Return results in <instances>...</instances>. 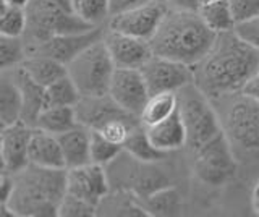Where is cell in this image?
<instances>
[{
	"mask_svg": "<svg viewBox=\"0 0 259 217\" xmlns=\"http://www.w3.org/2000/svg\"><path fill=\"white\" fill-rule=\"evenodd\" d=\"M191 68L194 84L207 98L232 96L259 73V49L235 31H225L215 36L209 52Z\"/></svg>",
	"mask_w": 259,
	"mask_h": 217,
	"instance_id": "obj_1",
	"label": "cell"
},
{
	"mask_svg": "<svg viewBox=\"0 0 259 217\" xmlns=\"http://www.w3.org/2000/svg\"><path fill=\"white\" fill-rule=\"evenodd\" d=\"M215 36L198 12L167 9L149 46L154 55L193 67L209 52Z\"/></svg>",
	"mask_w": 259,
	"mask_h": 217,
	"instance_id": "obj_2",
	"label": "cell"
},
{
	"mask_svg": "<svg viewBox=\"0 0 259 217\" xmlns=\"http://www.w3.org/2000/svg\"><path fill=\"white\" fill-rule=\"evenodd\" d=\"M67 191V168L28 164L13 173L8 209L21 217H55Z\"/></svg>",
	"mask_w": 259,
	"mask_h": 217,
	"instance_id": "obj_3",
	"label": "cell"
},
{
	"mask_svg": "<svg viewBox=\"0 0 259 217\" xmlns=\"http://www.w3.org/2000/svg\"><path fill=\"white\" fill-rule=\"evenodd\" d=\"M113 71H115V65L102 39L86 47L70 63H67V73L76 84L81 98L109 94Z\"/></svg>",
	"mask_w": 259,
	"mask_h": 217,
	"instance_id": "obj_4",
	"label": "cell"
},
{
	"mask_svg": "<svg viewBox=\"0 0 259 217\" xmlns=\"http://www.w3.org/2000/svg\"><path fill=\"white\" fill-rule=\"evenodd\" d=\"M177 109L186 130V144L191 149L199 148L202 143L222 132L212 104L194 81L177 91Z\"/></svg>",
	"mask_w": 259,
	"mask_h": 217,
	"instance_id": "obj_5",
	"label": "cell"
},
{
	"mask_svg": "<svg viewBox=\"0 0 259 217\" xmlns=\"http://www.w3.org/2000/svg\"><path fill=\"white\" fill-rule=\"evenodd\" d=\"M24 13H26V31H29L36 44L55 34L84 33L96 26L54 0H29L24 7Z\"/></svg>",
	"mask_w": 259,
	"mask_h": 217,
	"instance_id": "obj_6",
	"label": "cell"
},
{
	"mask_svg": "<svg viewBox=\"0 0 259 217\" xmlns=\"http://www.w3.org/2000/svg\"><path fill=\"white\" fill-rule=\"evenodd\" d=\"M193 152L194 175L209 187H222L237 173V160L232 151V143L224 130L202 143L199 148L193 149Z\"/></svg>",
	"mask_w": 259,
	"mask_h": 217,
	"instance_id": "obj_7",
	"label": "cell"
},
{
	"mask_svg": "<svg viewBox=\"0 0 259 217\" xmlns=\"http://www.w3.org/2000/svg\"><path fill=\"white\" fill-rule=\"evenodd\" d=\"M229 107L225 110V122L222 130L230 143L246 149H259V104L248 96L232 94Z\"/></svg>",
	"mask_w": 259,
	"mask_h": 217,
	"instance_id": "obj_8",
	"label": "cell"
},
{
	"mask_svg": "<svg viewBox=\"0 0 259 217\" xmlns=\"http://www.w3.org/2000/svg\"><path fill=\"white\" fill-rule=\"evenodd\" d=\"M149 94L177 93L183 86L194 81L193 68L185 63L152 55L140 68Z\"/></svg>",
	"mask_w": 259,
	"mask_h": 217,
	"instance_id": "obj_9",
	"label": "cell"
},
{
	"mask_svg": "<svg viewBox=\"0 0 259 217\" xmlns=\"http://www.w3.org/2000/svg\"><path fill=\"white\" fill-rule=\"evenodd\" d=\"M167 12V5L162 2L149 0L143 5H138L132 10L110 17L109 29L118 31L138 39H144L149 42L156 29L159 28L162 18Z\"/></svg>",
	"mask_w": 259,
	"mask_h": 217,
	"instance_id": "obj_10",
	"label": "cell"
},
{
	"mask_svg": "<svg viewBox=\"0 0 259 217\" xmlns=\"http://www.w3.org/2000/svg\"><path fill=\"white\" fill-rule=\"evenodd\" d=\"M109 96L128 114L140 117L151 94L138 68H115L109 86Z\"/></svg>",
	"mask_w": 259,
	"mask_h": 217,
	"instance_id": "obj_11",
	"label": "cell"
},
{
	"mask_svg": "<svg viewBox=\"0 0 259 217\" xmlns=\"http://www.w3.org/2000/svg\"><path fill=\"white\" fill-rule=\"evenodd\" d=\"M105 31L101 26H94L84 33H73V34H55L46 39L42 42H37L31 47L29 54H39L51 57L57 62L63 63L67 67L79 52H83L86 47L101 41Z\"/></svg>",
	"mask_w": 259,
	"mask_h": 217,
	"instance_id": "obj_12",
	"label": "cell"
},
{
	"mask_svg": "<svg viewBox=\"0 0 259 217\" xmlns=\"http://www.w3.org/2000/svg\"><path fill=\"white\" fill-rule=\"evenodd\" d=\"M110 191V182L104 165L84 164L67 168V193L97 207Z\"/></svg>",
	"mask_w": 259,
	"mask_h": 217,
	"instance_id": "obj_13",
	"label": "cell"
},
{
	"mask_svg": "<svg viewBox=\"0 0 259 217\" xmlns=\"http://www.w3.org/2000/svg\"><path fill=\"white\" fill-rule=\"evenodd\" d=\"M102 41L107 47L115 68L140 70L154 55L148 41L118 33V31H105Z\"/></svg>",
	"mask_w": 259,
	"mask_h": 217,
	"instance_id": "obj_14",
	"label": "cell"
},
{
	"mask_svg": "<svg viewBox=\"0 0 259 217\" xmlns=\"http://www.w3.org/2000/svg\"><path fill=\"white\" fill-rule=\"evenodd\" d=\"M32 130L34 128L21 122V120H16V122L5 126L2 138H0V154L4 159L5 173L13 175L29 164L28 148Z\"/></svg>",
	"mask_w": 259,
	"mask_h": 217,
	"instance_id": "obj_15",
	"label": "cell"
},
{
	"mask_svg": "<svg viewBox=\"0 0 259 217\" xmlns=\"http://www.w3.org/2000/svg\"><path fill=\"white\" fill-rule=\"evenodd\" d=\"M75 114L78 123L88 126L89 130H97L113 118L133 115L121 109L109 94L96 96V98H81L75 106Z\"/></svg>",
	"mask_w": 259,
	"mask_h": 217,
	"instance_id": "obj_16",
	"label": "cell"
},
{
	"mask_svg": "<svg viewBox=\"0 0 259 217\" xmlns=\"http://www.w3.org/2000/svg\"><path fill=\"white\" fill-rule=\"evenodd\" d=\"M15 83L20 91V120L34 128L39 114L44 109V86L37 84L21 65H18L15 73Z\"/></svg>",
	"mask_w": 259,
	"mask_h": 217,
	"instance_id": "obj_17",
	"label": "cell"
},
{
	"mask_svg": "<svg viewBox=\"0 0 259 217\" xmlns=\"http://www.w3.org/2000/svg\"><path fill=\"white\" fill-rule=\"evenodd\" d=\"M29 164L46 168H65V160L59 138L52 133H47L34 128L28 148Z\"/></svg>",
	"mask_w": 259,
	"mask_h": 217,
	"instance_id": "obj_18",
	"label": "cell"
},
{
	"mask_svg": "<svg viewBox=\"0 0 259 217\" xmlns=\"http://www.w3.org/2000/svg\"><path fill=\"white\" fill-rule=\"evenodd\" d=\"M144 128L152 146L162 152H170L186 146V130L178 109L162 122Z\"/></svg>",
	"mask_w": 259,
	"mask_h": 217,
	"instance_id": "obj_19",
	"label": "cell"
},
{
	"mask_svg": "<svg viewBox=\"0 0 259 217\" xmlns=\"http://www.w3.org/2000/svg\"><path fill=\"white\" fill-rule=\"evenodd\" d=\"M89 136H91V130L84 125H76L71 130L57 136L62 148L65 168L79 167L91 162V157H89Z\"/></svg>",
	"mask_w": 259,
	"mask_h": 217,
	"instance_id": "obj_20",
	"label": "cell"
},
{
	"mask_svg": "<svg viewBox=\"0 0 259 217\" xmlns=\"http://www.w3.org/2000/svg\"><path fill=\"white\" fill-rule=\"evenodd\" d=\"M97 215H149L143 201L130 190H118L115 193H107L96 207Z\"/></svg>",
	"mask_w": 259,
	"mask_h": 217,
	"instance_id": "obj_21",
	"label": "cell"
},
{
	"mask_svg": "<svg viewBox=\"0 0 259 217\" xmlns=\"http://www.w3.org/2000/svg\"><path fill=\"white\" fill-rule=\"evenodd\" d=\"M20 65L37 84L44 88L67 75V67L63 63L39 54H29Z\"/></svg>",
	"mask_w": 259,
	"mask_h": 217,
	"instance_id": "obj_22",
	"label": "cell"
},
{
	"mask_svg": "<svg viewBox=\"0 0 259 217\" xmlns=\"http://www.w3.org/2000/svg\"><path fill=\"white\" fill-rule=\"evenodd\" d=\"M76 125L79 123L75 114V107H46L39 114L34 128L59 136Z\"/></svg>",
	"mask_w": 259,
	"mask_h": 217,
	"instance_id": "obj_23",
	"label": "cell"
},
{
	"mask_svg": "<svg viewBox=\"0 0 259 217\" xmlns=\"http://www.w3.org/2000/svg\"><path fill=\"white\" fill-rule=\"evenodd\" d=\"M123 151L133 159L140 160V162H148V164H154L167 156V152H162L157 148L152 146L148 135H146V128L143 123L135 126L133 130L130 132L126 141L123 143Z\"/></svg>",
	"mask_w": 259,
	"mask_h": 217,
	"instance_id": "obj_24",
	"label": "cell"
},
{
	"mask_svg": "<svg viewBox=\"0 0 259 217\" xmlns=\"http://www.w3.org/2000/svg\"><path fill=\"white\" fill-rule=\"evenodd\" d=\"M81 94L68 73L44 88V109L46 107H75Z\"/></svg>",
	"mask_w": 259,
	"mask_h": 217,
	"instance_id": "obj_25",
	"label": "cell"
},
{
	"mask_svg": "<svg viewBox=\"0 0 259 217\" xmlns=\"http://www.w3.org/2000/svg\"><path fill=\"white\" fill-rule=\"evenodd\" d=\"M175 110H177V93L151 94L143 112L140 114V120L144 126H151L165 120Z\"/></svg>",
	"mask_w": 259,
	"mask_h": 217,
	"instance_id": "obj_26",
	"label": "cell"
},
{
	"mask_svg": "<svg viewBox=\"0 0 259 217\" xmlns=\"http://www.w3.org/2000/svg\"><path fill=\"white\" fill-rule=\"evenodd\" d=\"M198 13L201 15L202 21L206 23L209 29H212L215 34L225 33V31H233L235 21L232 18L230 7L227 0H214L199 5Z\"/></svg>",
	"mask_w": 259,
	"mask_h": 217,
	"instance_id": "obj_27",
	"label": "cell"
},
{
	"mask_svg": "<svg viewBox=\"0 0 259 217\" xmlns=\"http://www.w3.org/2000/svg\"><path fill=\"white\" fill-rule=\"evenodd\" d=\"M144 207L149 215H175L180 211V196L170 185L144 198Z\"/></svg>",
	"mask_w": 259,
	"mask_h": 217,
	"instance_id": "obj_28",
	"label": "cell"
},
{
	"mask_svg": "<svg viewBox=\"0 0 259 217\" xmlns=\"http://www.w3.org/2000/svg\"><path fill=\"white\" fill-rule=\"evenodd\" d=\"M20 91L15 81L0 76V120L10 125L20 120Z\"/></svg>",
	"mask_w": 259,
	"mask_h": 217,
	"instance_id": "obj_29",
	"label": "cell"
},
{
	"mask_svg": "<svg viewBox=\"0 0 259 217\" xmlns=\"http://www.w3.org/2000/svg\"><path fill=\"white\" fill-rule=\"evenodd\" d=\"M121 152H123L121 146L107 141L99 132L91 130V136H89V157H91L93 164H99L105 167L112 164Z\"/></svg>",
	"mask_w": 259,
	"mask_h": 217,
	"instance_id": "obj_30",
	"label": "cell"
},
{
	"mask_svg": "<svg viewBox=\"0 0 259 217\" xmlns=\"http://www.w3.org/2000/svg\"><path fill=\"white\" fill-rule=\"evenodd\" d=\"M70 2L71 10L91 25L97 26L105 17H109L107 0H70Z\"/></svg>",
	"mask_w": 259,
	"mask_h": 217,
	"instance_id": "obj_31",
	"label": "cell"
},
{
	"mask_svg": "<svg viewBox=\"0 0 259 217\" xmlns=\"http://www.w3.org/2000/svg\"><path fill=\"white\" fill-rule=\"evenodd\" d=\"M24 60V51L20 37L0 34V71L18 67Z\"/></svg>",
	"mask_w": 259,
	"mask_h": 217,
	"instance_id": "obj_32",
	"label": "cell"
},
{
	"mask_svg": "<svg viewBox=\"0 0 259 217\" xmlns=\"http://www.w3.org/2000/svg\"><path fill=\"white\" fill-rule=\"evenodd\" d=\"M57 215L59 217H93L97 214H96V206L89 204L86 201L65 191V195L59 204Z\"/></svg>",
	"mask_w": 259,
	"mask_h": 217,
	"instance_id": "obj_33",
	"label": "cell"
},
{
	"mask_svg": "<svg viewBox=\"0 0 259 217\" xmlns=\"http://www.w3.org/2000/svg\"><path fill=\"white\" fill-rule=\"evenodd\" d=\"M26 31V13L21 7H10L2 18H0V34L20 37Z\"/></svg>",
	"mask_w": 259,
	"mask_h": 217,
	"instance_id": "obj_34",
	"label": "cell"
},
{
	"mask_svg": "<svg viewBox=\"0 0 259 217\" xmlns=\"http://www.w3.org/2000/svg\"><path fill=\"white\" fill-rule=\"evenodd\" d=\"M235 26L251 20L259 13V0H227Z\"/></svg>",
	"mask_w": 259,
	"mask_h": 217,
	"instance_id": "obj_35",
	"label": "cell"
},
{
	"mask_svg": "<svg viewBox=\"0 0 259 217\" xmlns=\"http://www.w3.org/2000/svg\"><path fill=\"white\" fill-rule=\"evenodd\" d=\"M233 31L245 42H248L249 46H253V47H256V49H259V13L251 20L237 25L233 28Z\"/></svg>",
	"mask_w": 259,
	"mask_h": 217,
	"instance_id": "obj_36",
	"label": "cell"
},
{
	"mask_svg": "<svg viewBox=\"0 0 259 217\" xmlns=\"http://www.w3.org/2000/svg\"><path fill=\"white\" fill-rule=\"evenodd\" d=\"M149 0H107V9H109V17L113 15L123 13L126 10H132L138 5H143Z\"/></svg>",
	"mask_w": 259,
	"mask_h": 217,
	"instance_id": "obj_37",
	"label": "cell"
},
{
	"mask_svg": "<svg viewBox=\"0 0 259 217\" xmlns=\"http://www.w3.org/2000/svg\"><path fill=\"white\" fill-rule=\"evenodd\" d=\"M167 9L183 10V12H198L199 0H165Z\"/></svg>",
	"mask_w": 259,
	"mask_h": 217,
	"instance_id": "obj_38",
	"label": "cell"
},
{
	"mask_svg": "<svg viewBox=\"0 0 259 217\" xmlns=\"http://www.w3.org/2000/svg\"><path fill=\"white\" fill-rule=\"evenodd\" d=\"M240 93L248 96V98H251L256 104H259V73L251 78L249 81L243 86V90Z\"/></svg>",
	"mask_w": 259,
	"mask_h": 217,
	"instance_id": "obj_39",
	"label": "cell"
},
{
	"mask_svg": "<svg viewBox=\"0 0 259 217\" xmlns=\"http://www.w3.org/2000/svg\"><path fill=\"white\" fill-rule=\"evenodd\" d=\"M12 190V179L8 173H0V203H7Z\"/></svg>",
	"mask_w": 259,
	"mask_h": 217,
	"instance_id": "obj_40",
	"label": "cell"
},
{
	"mask_svg": "<svg viewBox=\"0 0 259 217\" xmlns=\"http://www.w3.org/2000/svg\"><path fill=\"white\" fill-rule=\"evenodd\" d=\"M251 206H253V211L259 215V180L253 187V191H251Z\"/></svg>",
	"mask_w": 259,
	"mask_h": 217,
	"instance_id": "obj_41",
	"label": "cell"
},
{
	"mask_svg": "<svg viewBox=\"0 0 259 217\" xmlns=\"http://www.w3.org/2000/svg\"><path fill=\"white\" fill-rule=\"evenodd\" d=\"M7 2L10 7H21V9H24L29 0H7Z\"/></svg>",
	"mask_w": 259,
	"mask_h": 217,
	"instance_id": "obj_42",
	"label": "cell"
},
{
	"mask_svg": "<svg viewBox=\"0 0 259 217\" xmlns=\"http://www.w3.org/2000/svg\"><path fill=\"white\" fill-rule=\"evenodd\" d=\"M8 10H10V5H8L7 0H0V18H2Z\"/></svg>",
	"mask_w": 259,
	"mask_h": 217,
	"instance_id": "obj_43",
	"label": "cell"
},
{
	"mask_svg": "<svg viewBox=\"0 0 259 217\" xmlns=\"http://www.w3.org/2000/svg\"><path fill=\"white\" fill-rule=\"evenodd\" d=\"M5 126H7V123L4 122V120H0V138H2V133L5 130Z\"/></svg>",
	"mask_w": 259,
	"mask_h": 217,
	"instance_id": "obj_44",
	"label": "cell"
},
{
	"mask_svg": "<svg viewBox=\"0 0 259 217\" xmlns=\"http://www.w3.org/2000/svg\"><path fill=\"white\" fill-rule=\"evenodd\" d=\"M0 173H5V165H4V159H2V154H0Z\"/></svg>",
	"mask_w": 259,
	"mask_h": 217,
	"instance_id": "obj_45",
	"label": "cell"
},
{
	"mask_svg": "<svg viewBox=\"0 0 259 217\" xmlns=\"http://www.w3.org/2000/svg\"><path fill=\"white\" fill-rule=\"evenodd\" d=\"M207 2H214V0H199V5H202V4H207Z\"/></svg>",
	"mask_w": 259,
	"mask_h": 217,
	"instance_id": "obj_46",
	"label": "cell"
},
{
	"mask_svg": "<svg viewBox=\"0 0 259 217\" xmlns=\"http://www.w3.org/2000/svg\"><path fill=\"white\" fill-rule=\"evenodd\" d=\"M154 2H162V4H165V0H154Z\"/></svg>",
	"mask_w": 259,
	"mask_h": 217,
	"instance_id": "obj_47",
	"label": "cell"
}]
</instances>
